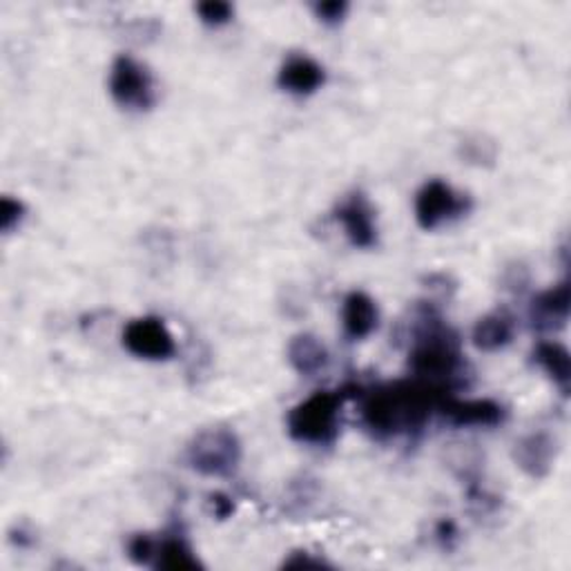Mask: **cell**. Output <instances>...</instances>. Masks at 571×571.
Masks as SVG:
<instances>
[{"label": "cell", "mask_w": 571, "mask_h": 571, "mask_svg": "<svg viewBox=\"0 0 571 571\" xmlns=\"http://www.w3.org/2000/svg\"><path fill=\"white\" fill-rule=\"evenodd\" d=\"M515 338V320L509 311H491L480 318L471 331V342L482 353H498Z\"/></svg>", "instance_id": "cell-15"}, {"label": "cell", "mask_w": 571, "mask_h": 571, "mask_svg": "<svg viewBox=\"0 0 571 571\" xmlns=\"http://www.w3.org/2000/svg\"><path fill=\"white\" fill-rule=\"evenodd\" d=\"M438 413L447 424L458 429H493L507 418V409L491 398L460 400L455 395H447L440 402Z\"/></svg>", "instance_id": "cell-9"}, {"label": "cell", "mask_w": 571, "mask_h": 571, "mask_svg": "<svg viewBox=\"0 0 571 571\" xmlns=\"http://www.w3.org/2000/svg\"><path fill=\"white\" fill-rule=\"evenodd\" d=\"M28 217V206L21 199L14 197H3L0 199V230L6 234L14 232Z\"/></svg>", "instance_id": "cell-21"}, {"label": "cell", "mask_w": 571, "mask_h": 571, "mask_svg": "<svg viewBox=\"0 0 571 571\" xmlns=\"http://www.w3.org/2000/svg\"><path fill=\"white\" fill-rule=\"evenodd\" d=\"M415 322L418 327L409 353L411 378L451 391L464 367L455 331L444 324L433 307L422 309Z\"/></svg>", "instance_id": "cell-2"}, {"label": "cell", "mask_w": 571, "mask_h": 571, "mask_svg": "<svg viewBox=\"0 0 571 571\" xmlns=\"http://www.w3.org/2000/svg\"><path fill=\"white\" fill-rule=\"evenodd\" d=\"M154 555H157V538L152 533H134L128 540V558L134 564L152 567Z\"/></svg>", "instance_id": "cell-20"}, {"label": "cell", "mask_w": 571, "mask_h": 571, "mask_svg": "<svg viewBox=\"0 0 571 571\" xmlns=\"http://www.w3.org/2000/svg\"><path fill=\"white\" fill-rule=\"evenodd\" d=\"M460 157L473 166H491L498 157V148L487 137L473 134L460 143Z\"/></svg>", "instance_id": "cell-18"}, {"label": "cell", "mask_w": 571, "mask_h": 571, "mask_svg": "<svg viewBox=\"0 0 571 571\" xmlns=\"http://www.w3.org/2000/svg\"><path fill=\"white\" fill-rule=\"evenodd\" d=\"M286 358L293 371L302 378H318L327 371L331 355L327 344L313 333H298L286 349Z\"/></svg>", "instance_id": "cell-14"}, {"label": "cell", "mask_w": 571, "mask_h": 571, "mask_svg": "<svg viewBox=\"0 0 571 571\" xmlns=\"http://www.w3.org/2000/svg\"><path fill=\"white\" fill-rule=\"evenodd\" d=\"M380 327L378 302L364 291H351L342 302V329L351 342H364Z\"/></svg>", "instance_id": "cell-13"}, {"label": "cell", "mask_w": 571, "mask_h": 571, "mask_svg": "<svg viewBox=\"0 0 571 571\" xmlns=\"http://www.w3.org/2000/svg\"><path fill=\"white\" fill-rule=\"evenodd\" d=\"M451 391L409 378L362 393V424L375 440L420 433Z\"/></svg>", "instance_id": "cell-1"}, {"label": "cell", "mask_w": 571, "mask_h": 571, "mask_svg": "<svg viewBox=\"0 0 571 571\" xmlns=\"http://www.w3.org/2000/svg\"><path fill=\"white\" fill-rule=\"evenodd\" d=\"M327 86V70L309 54L286 57L277 70V88L291 97H313Z\"/></svg>", "instance_id": "cell-10"}, {"label": "cell", "mask_w": 571, "mask_h": 571, "mask_svg": "<svg viewBox=\"0 0 571 571\" xmlns=\"http://www.w3.org/2000/svg\"><path fill=\"white\" fill-rule=\"evenodd\" d=\"M471 208H473L471 197L464 192H458L451 183L442 179L427 181L415 192V201H413L415 223L427 232H433L447 223H453L467 217Z\"/></svg>", "instance_id": "cell-6"}, {"label": "cell", "mask_w": 571, "mask_h": 571, "mask_svg": "<svg viewBox=\"0 0 571 571\" xmlns=\"http://www.w3.org/2000/svg\"><path fill=\"white\" fill-rule=\"evenodd\" d=\"M435 538L442 544V549L451 551L455 547V542H458V524L451 518L440 520L438 527H435Z\"/></svg>", "instance_id": "cell-25"}, {"label": "cell", "mask_w": 571, "mask_h": 571, "mask_svg": "<svg viewBox=\"0 0 571 571\" xmlns=\"http://www.w3.org/2000/svg\"><path fill=\"white\" fill-rule=\"evenodd\" d=\"M533 364L553 382V387L562 393L569 395L571 387V355L564 344L555 340H542L533 347L531 353Z\"/></svg>", "instance_id": "cell-16"}, {"label": "cell", "mask_w": 571, "mask_h": 571, "mask_svg": "<svg viewBox=\"0 0 571 571\" xmlns=\"http://www.w3.org/2000/svg\"><path fill=\"white\" fill-rule=\"evenodd\" d=\"M335 221L342 226L349 243L360 250H371L380 241L378 212L362 190L349 192L333 210Z\"/></svg>", "instance_id": "cell-8"}, {"label": "cell", "mask_w": 571, "mask_h": 571, "mask_svg": "<svg viewBox=\"0 0 571 571\" xmlns=\"http://www.w3.org/2000/svg\"><path fill=\"white\" fill-rule=\"evenodd\" d=\"M555 453V440L547 431H531L513 444V462L531 480H542L551 473Z\"/></svg>", "instance_id": "cell-11"}, {"label": "cell", "mask_w": 571, "mask_h": 571, "mask_svg": "<svg viewBox=\"0 0 571 571\" xmlns=\"http://www.w3.org/2000/svg\"><path fill=\"white\" fill-rule=\"evenodd\" d=\"M569 311H571V286H569V279H562L555 286H549V289L540 291L531 300L529 315L533 327L542 331H553L567 324Z\"/></svg>", "instance_id": "cell-12"}, {"label": "cell", "mask_w": 571, "mask_h": 571, "mask_svg": "<svg viewBox=\"0 0 571 571\" xmlns=\"http://www.w3.org/2000/svg\"><path fill=\"white\" fill-rule=\"evenodd\" d=\"M208 504L212 509V515L217 520H226L234 513V500L228 495V493H221V491H214L208 495Z\"/></svg>", "instance_id": "cell-24"}, {"label": "cell", "mask_w": 571, "mask_h": 571, "mask_svg": "<svg viewBox=\"0 0 571 571\" xmlns=\"http://www.w3.org/2000/svg\"><path fill=\"white\" fill-rule=\"evenodd\" d=\"M349 12H351V6L347 3V0H327V3H315L313 6L315 19L327 28L342 26L347 21Z\"/></svg>", "instance_id": "cell-22"}, {"label": "cell", "mask_w": 571, "mask_h": 571, "mask_svg": "<svg viewBox=\"0 0 571 571\" xmlns=\"http://www.w3.org/2000/svg\"><path fill=\"white\" fill-rule=\"evenodd\" d=\"M527 281H529V272H527L524 266L515 263V266L507 268V272H504V289H511V291L520 293L524 289Z\"/></svg>", "instance_id": "cell-26"}, {"label": "cell", "mask_w": 571, "mask_h": 571, "mask_svg": "<svg viewBox=\"0 0 571 571\" xmlns=\"http://www.w3.org/2000/svg\"><path fill=\"white\" fill-rule=\"evenodd\" d=\"M108 90L112 101L128 112H150L157 106L154 77L132 54H119L112 61Z\"/></svg>", "instance_id": "cell-5"}, {"label": "cell", "mask_w": 571, "mask_h": 571, "mask_svg": "<svg viewBox=\"0 0 571 571\" xmlns=\"http://www.w3.org/2000/svg\"><path fill=\"white\" fill-rule=\"evenodd\" d=\"M241 460V440L228 427H210L199 431L186 449L188 467L206 478H230L239 471Z\"/></svg>", "instance_id": "cell-4"}, {"label": "cell", "mask_w": 571, "mask_h": 571, "mask_svg": "<svg viewBox=\"0 0 571 571\" xmlns=\"http://www.w3.org/2000/svg\"><path fill=\"white\" fill-rule=\"evenodd\" d=\"M123 349L137 360L168 362L177 355V342L161 318L143 315L126 324L121 333Z\"/></svg>", "instance_id": "cell-7"}, {"label": "cell", "mask_w": 571, "mask_h": 571, "mask_svg": "<svg viewBox=\"0 0 571 571\" xmlns=\"http://www.w3.org/2000/svg\"><path fill=\"white\" fill-rule=\"evenodd\" d=\"M351 398V389H324L315 391L307 400L298 402L286 418V429L295 442L324 447L333 444L340 435V422L347 400Z\"/></svg>", "instance_id": "cell-3"}, {"label": "cell", "mask_w": 571, "mask_h": 571, "mask_svg": "<svg viewBox=\"0 0 571 571\" xmlns=\"http://www.w3.org/2000/svg\"><path fill=\"white\" fill-rule=\"evenodd\" d=\"M194 14L199 17L201 26L219 30L232 23L234 8L230 3H223V0H208V3H199L194 8Z\"/></svg>", "instance_id": "cell-19"}, {"label": "cell", "mask_w": 571, "mask_h": 571, "mask_svg": "<svg viewBox=\"0 0 571 571\" xmlns=\"http://www.w3.org/2000/svg\"><path fill=\"white\" fill-rule=\"evenodd\" d=\"M281 567L283 569H322V567H331V562H327L324 558H320L307 549H298L281 562Z\"/></svg>", "instance_id": "cell-23"}, {"label": "cell", "mask_w": 571, "mask_h": 571, "mask_svg": "<svg viewBox=\"0 0 571 571\" xmlns=\"http://www.w3.org/2000/svg\"><path fill=\"white\" fill-rule=\"evenodd\" d=\"M152 567L163 571H197L203 569V562L194 553L188 538L181 531H172L157 538V555Z\"/></svg>", "instance_id": "cell-17"}]
</instances>
